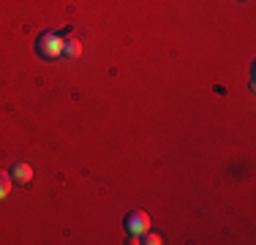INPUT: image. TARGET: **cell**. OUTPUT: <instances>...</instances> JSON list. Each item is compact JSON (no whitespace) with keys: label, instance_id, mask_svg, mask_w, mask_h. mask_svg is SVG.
Here are the masks:
<instances>
[{"label":"cell","instance_id":"obj_1","mask_svg":"<svg viewBox=\"0 0 256 245\" xmlns=\"http://www.w3.org/2000/svg\"><path fill=\"white\" fill-rule=\"evenodd\" d=\"M63 41L66 38H60L58 33H44L38 38V44H36V52H38L41 58H46V60H54V58L63 54Z\"/></svg>","mask_w":256,"mask_h":245},{"label":"cell","instance_id":"obj_2","mask_svg":"<svg viewBox=\"0 0 256 245\" xmlns=\"http://www.w3.org/2000/svg\"><path fill=\"white\" fill-rule=\"evenodd\" d=\"M126 229H128V234H144V232L150 229V216L148 212H142V210H136V212H128V218H126Z\"/></svg>","mask_w":256,"mask_h":245},{"label":"cell","instance_id":"obj_3","mask_svg":"<svg viewBox=\"0 0 256 245\" xmlns=\"http://www.w3.org/2000/svg\"><path fill=\"white\" fill-rule=\"evenodd\" d=\"M11 174H14V180L16 182H30L33 180V169H30V164H14V172H11Z\"/></svg>","mask_w":256,"mask_h":245},{"label":"cell","instance_id":"obj_4","mask_svg":"<svg viewBox=\"0 0 256 245\" xmlns=\"http://www.w3.org/2000/svg\"><path fill=\"white\" fill-rule=\"evenodd\" d=\"M63 54H66V58H71V60H76L79 54H82V44H79L76 38H66L63 41Z\"/></svg>","mask_w":256,"mask_h":245},{"label":"cell","instance_id":"obj_5","mask_svg":"<svg viewBox=\"0 0 256 245\" xmlns=\"http://www.w3.org/2000/svg\"><path fill=\"white\" fill-rule=\"evenodd\" d=\"M11 186H14V177L0 172V199H6V196L11 194Z\"/></svg>","mask_w":256,"mask_h":245},{"label":"cell","instance_id":"obj_6","mask_svg":"<svg viewBox=\"0 0 256 245\" xmlns=\"http://www.w3.org/2000/svg\"><path fill=\"white\" fill-rule=\"evenodd\" d=\"M139 242H148V245H161L164 240H161V237L156 234V232H153V234H150V229H148V232H144V240H139Z\"/></svg>","mask_w":256,"mask_h":245}]
</instances>
